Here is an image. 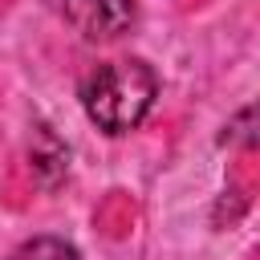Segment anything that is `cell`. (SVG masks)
<instances>
[{
    "label": "cell",
    "mask_w": 260,
    "mask_h": 260,
    "mask_svg": "<svg viewBox=\"0 0 260 260\" xmlns=\"http://www.w3.org/2000/svg\"><path fill=\"white\" fill-rule=\"evenodd\" d=\"M154 93H158V77L138 57L106 61L81 81V106H85L89 122L106 134L134 130L146 118V110L154 106Z\"/></svg>",
    "instance_id": "1"
},
{
    "label": "cell",
    "mask_w": 260,
    "mask_h": 260,
    "mask_svg": "<svg viewBox=\"0 0 260 260\" xmlns=\"http://www.w3.org/2000/svg\"><path fill=\"white\" fill-rule=\"evenodd\" d=\"M223 142H232V146H260V102H252V106H244L240 114L228 118Z\"/></svg>",
    "instance_id": "3"
},
{
    "label": "cell",
    "mask_w": 260,
    "mask_h": 260,
    "mask_svg": "<svg viewBox=\"0 0 260 260\" xmlns=\"http://www.w3.org/2000/svg\"><path fill=\"white\" fill-rule=\"evenodd\" d=\"M57 8L85 41H118L138 20L134 0H57Z\"/></svg>",
    "instance_id": "2"
},
{
    "label": "cell",
    "mask_w": 260,
    "mask_h": 260,
    "mask_svg": "<svg viewBox=\"0 0 260 260\" xmlns=\"http://www.w3.org/2000/svg\"><path fill=\"white\" fill-rule=\"evenodd\" d=\"M8 260H81V252H77L73 244L57 240V236H37V240L20 244Z\"/></svg>",
    "instance_id": "4"
}]
</instances>
